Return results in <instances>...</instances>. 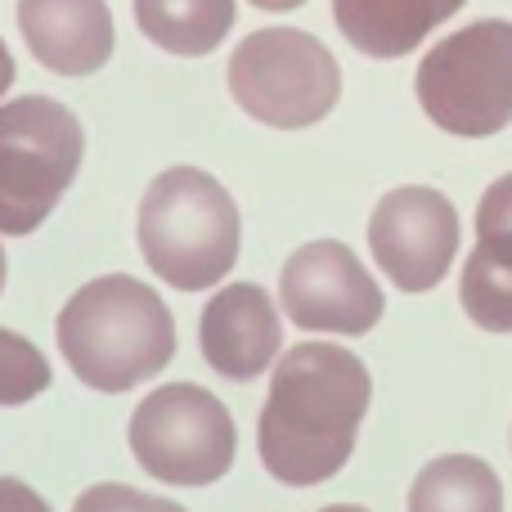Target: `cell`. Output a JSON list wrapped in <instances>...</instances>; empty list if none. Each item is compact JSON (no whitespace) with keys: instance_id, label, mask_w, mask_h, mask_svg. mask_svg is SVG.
Wrapping results in <instances>:
<instances>
[{"instance_id":"1","label":"cell","mask_w":512,"mask_h":512,"mask_svg":"<svg viewBox=\"0 0 512 512\" xmlns=\"http://www.w3.org/2000/svg\"><path fill=\"white\" fill-rule=\"evenodd\" d=\"M373 378L337 342H297L279 355L270 396L256 418V454L279 486L310 490L351 463L369 414Z\"/></svg>"},{"instance_id":"2","label":"cell","mask_w":512,"mask_h":512,"mask_svg":"<svg viewBox=\"0 0 512 512\" xmlns=\"http://www.w3.org/2000/svg\"><path fill=\"white\" fill-rule=\"evenodd\" d=\"M54 342L90 391L122 396L171 364L176 319L149 283L131 274H104L68 297L54 319Z\"/></svg>"},{"instance_id":"3","label":"cell","mask_w":512,"mask_h":512,"mask_svg":"<svg viewBox=\"0 0 512 512\" xmlns=\"http://www.w3.org/2000/svg\"><path fill=\"white\" fill-rule=\"evenodd\" d=\"M135 239L149 270L176 292L216 288L239 261V203L203 167H167L140 198Z\"/></svg>"},{"instance_id":"4","label":"cell","mask_w":512,"mask_h":512,"mask_svg":"<svg viewBox=\"0 0 512 512\" xmlns=\"http://www.w3.org/2000/svg\"><path fill=\"white\" fill-rule=\"evenodd\" d=\"M86 158L77 113L50 95L0 104V239L41 230Z\"/></svg>"},{"instance_id":"5","label":"cell","mask_w":512,"mask_h":512,"mask_svg":"<svg viewBox=\"0 0 512 512\" xmlns=\"http://www.w3.org/2000/svg\"><path fill=\"white\" fill-rule=\"evenodd\" d=\"M225 86L252 122L306 131L337 108L342 68L319 36L301 27H261L234 45Z\"/></svg>"},{"instance_id":"6","label":"cell","mask_w":512,"mask_h":512,"mask_svg":"<svg viewBox=\"0 0 512 512\" xmlns=\"http://www.w3.org/2000/svg\"><path fill=\"white\" fill-rule=\"evenodd\" d=\"M418 104L459 140H486L512 122V23L481 18L436 41L418 63Z\"/></svg>"},{"instance_id":"7","label":"cell","mask_w":512,"mask_h":512,"mask_svg":"<svg viewBox=\"0 0 512 512\" xmlns=\"http://www.w3.org/2000/svg\"><path fill=\"white\" fill-rule=\"evenodd\" d=\"M135 463L162 486L203 490L234 468L239 427L230 409L194 382H167L149 391L126 427Z\"/></svg>"},{"instance_id":"8","label":"cell","mask_w":512,"mask_h":512,"mask_svg":"<svg viewBox=\"0 0 512 512\" xmlns=\"http://www.w3.org/2000/svg\"><path fill=\"white\" fill-rule=\"evenodd\" d=\"M279 306L306 333L364 337L382 319L387 301L369 270L346 243L315 239L288 256L279 274Z\"/></svg>"},{"instance_id":"9","label":"cell","mask_w":512,"mask_h":512,"mask_svg":"<svg viewBox=\"0 0 512 512\" xmlns=\"http://www.w3.org/2000/svg\"><path fill=\"white\" fill-rule=\"evenodd\" d=\"M369 248L400 292H432L459 256V212L432 185L391 189L369 216Z\"/></svg>"},{"instance_id":"10","label":"cell","mask_w":512,"mask_h":512,"mask_svg":"<svg viewBox=\"0 0 512 512\" xmlns=\"http://www.w3.org/2000/svg\"><path fill=\"white\" fill-rule=\"evenodd\" d=\"M198 346L212 373L230 382H252L279 360L283 324L261 283H230L212 292L198 319Z\"/></svg>"},{"instance_id":"11","label":"cell","mask_w":512,"mask_h":512,"mask_svg":"<svg viewBox=\"0 0 512 512\" xmlns=\"http://www.w3.org/2000/svg\"><path fill=\"white\" fill-rule=\"evenodd\" d=\"M23 45L54 77H90L113 59L117 27L108 0H18Z\"/></svg>"},{"instance_id":"12","label":"cell","mask_w":512,"mask_h":512,"mask_svg":"<svg viewBox=\"0 0 512 512\" xmlns=\"http://www.w3.org/2000/svg\"><path fill=\"white\" fill-rule=\"evenodd\" d=\"M468 0H333V23L369 59H405Z\"/></svg>"},{"instance_id":"13","label":"cell","mask_w":512,"mask_h":512,"mask_svg":"<svg viewBox=\"0 0 512 512\" xmlns=\"http://www.w3.org/2000/svg\"><path fill=\"white\" fill-rule=\"evenodd\" d=\"M135 27L158 50L176 59H203L230 36L239 5L234 0H131Z\"/></svg>"},{"instance_id":"14","label":"cell","mask_w":512,"mask_h":512,"mask_svg":"<svg viewBox=\"0 0 512 512\" xmlns=\"http://www.w3.org/2000/svg\"><path fill=\"white\" fill-rule=\"evenodd\" d=\"M409 512H504V481L477 454H441L409 486Z\"/></svg>"},{"instance_id":"15","label":"cell","mask_w":512,"mask_h":512,"mask_svg":"<svg viewBox=\"0 0 512 512\" xmlns=\"http://www.w3.org/2000/svg\"><path fill=\"white\" fill-rule=\"evenodd\" d=\"M459 301L486 333H512V234L481 230L459 274Z\"/></svg>"},{"instance_id":"16","label":"cell","mask_w":512,"mask_h":512,"mask_svg":"<svg viewBox=\"0 0 512 512\" xmlns=\"http://www.w3.org/2000/svg\"><path fill=\"white\" fill-rule=\"evenodd\" d=\"M50 360L36 342H27L14 328H0V405L18 409L32 405L45 387H50Z\"/></svg>"},{"instance_id":"17","label":"cell","mask_w":512,"mask_h":512,"mask_svg":"<svg viewBox=\"0 0 512 512\" xmlns=\"http://www.w3.org/2000/svg\"><path fill=\"white\" fill-rule=\"evenodd\" d=\"M72 512H185L176 499L162 495H144L135 486H122V481H99V486H86L77 495Z\"/></svg>"},{"instance_id":"18","label":"cell","mask_w":512,"mask_h":512,"mask_svg":"<svg viewBox=\"0 0 512 512\" xmlns=\"http://www.w3.org/2000/svg\"><path fill=\"white\" fill-rule=\"evenodd\" d=\"M481 230L512 234V171H508V176H499L495 185L481 194V203H477V234Z\"/></svg>"},{"instance_id":"19","label":"cell","mask_w":512,"mask_h":512,"mask_svg":"<svg viewBox=\"0 0 512 512\" xmlns=\"http://www.w3.org/2000/svg\"><path fill=\"white\" fill-rule=\"evenodd\" d=\"M0 512H50L41 495L18 477H0Z\"/></svg>"},{"instance_id":"20","label":"cell","mask_w":512,"mask_h":512,"mask_svg":"<svg viewBox=\"0 0 512 512\" xmlns=\"http://www.w3.org/2000/svg\"><path fill=\"white\" fill-rule=\"evenodd\" d=\"M9 86H14V54H9V45L0 41V99H5Z\"/></svg>"},{"instance_id":"21","label":"cell","mask_w":512,"mask_h":512,"mask_svg":"<svg viewBox=\"0 0 512 512\" xmlns=\"http://www.w3.org/2000/svg\"><path fill=\"white\" fill-rule=\"evenodd\" d=\"M248 5H256V9H265V14H288V9L306 5V0H248Z\"/></svg>"},{"instance_id":"22","label":"cell","mask_w":512,"mask_h":512,"mask_svg":"<svg viewBox=\"0 0 512 512\" xmlns=\"http://www.w3.org/2000/svg\"><path fill=\"white\" fill-rule=\"evenodd\" d=\"M5 279H9V256H5V243H0V292H5Z\"/></svg>"},{"instance_id":"23","label":"cell","mask_w":512,"mask_h":512,"mask_svg":"<svg viewBox=\"0 0 512 512\" xmlns=\"http://www.w3.org/2000/svg\"><path fill=\"white\" fill-rule=\"evenodd\" d=\"M319 512H369V508H360V504H333V508H319Z\"/></svg>"}]
</instances>
